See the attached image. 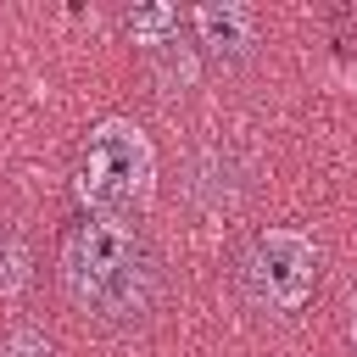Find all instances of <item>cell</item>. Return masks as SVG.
I'll list each match as a JSON object with an SVG mask.
<instances>
[{
	"label": "cell",
	"mask_w": 357,
	"mask_h": 357,
	"mask_svg": "<svg viewBox=\"0 0 357 357\" xmlns=\"http://www.w3.org/2000/svg\"><path fill=\"white\" fill-rule=\"evenodd\" d=\"M0 357H56V346H50V335H45V329L17 324V329L0 340Z\"/></svg>",
	"instance_id": "7"
},
{
	"label": "cell",
	"mask_w": 357,
	"mask_h": 357,
	"mask_svg": "<svg viewBox=\"0 0 357 357\" xmlns=\"http://www.w3.org/2000/svg\"><path fill=\"white\" fill-rule=\"evenodd\" d=\"M28 284H33V245H28L17 229L0 223V301L22 296Z\"/></svg>",
	"instance_id": "5"
},
{
	"label": "cell",
	"mask_w": 357,
	"mask_h": 357,
	"mask_svg": "<svg viewBox=\"0 0 357 357\" xmlns=\"http://www.w3.org/2000/svg\"><path fill=\"white\" fill-rule=\"evenodd\" d=\"M351 340H357V301H351Z\"/></svg>",
	"instance_id": "8"
},
{
	"label": "cell",
	"mask_w": 357,
	"mask_h": 357,
	"mask_svg": "<svg viewBox=\"0 0 357 357\" xmlns=\"http://www.w3.org/2000/svg\"><path fill=\"white\" fill-rule=\"evenodd\" d=\"M178 11L173 6H134L128 17H123V28H128V39L134 45H145V50H162V45H173L178 39Z\"/></svg>",
	"instance_id": "6"
},
{
	"label": "cell",
	"mask_w": 357,
	"mask_h": 357,
	"mask_svg": "<svg viewBox=\"0 0 357 357\" xmlns=\"http://www.w3.org/2000/svg\"><path fill=\"white\" fill-rule=\"evenodd\" d=\"M190 22H195V45L206 50L212 67H245V61L257 56L262 22H257L251 6H240V0H212V6H195Z\"/></svg>",
	"instance_id": "4"
},
{
	"label": "cell",
	"mask_w": 357,
	"mask_h": 357,
	"mask_svg": "<svg viewBox=\"0 0 357 357\" xmlns=\"http://www.w3.org/2000/svg\"><path fill=\"white\" fill-rule=\"evenodd\" d=\"M240 290L262 312H301L318 290V245L301 229H262L240 251Z\"/></svg>",
	"instance_id": "3"
},
{
	"label": "cell",
	"mask_w": 357,
	"mask_h": 357,
	"mask_svg": "<svg viewBox=\"0 0 357 357\" xmlns=\"http://www.w3.org/2000/svg\"><path fill=\"white\" fill-rule=\"evenodd\" d=\"M78 201L89 206V218H139L156 195V151L151 134L134 117H100L84 139L78 173H73Z\"/></svg>",
	"instance_id": "2"
},
{
	"label": "cell",
	"mask_w": 357,
	"mask_h": 357,
	"mask_svg": "<svg viewBox=\"0 0 357 357\" xmlns=\"http://www.w3.org/2000/svg\"><path fill=\"white\" fill-rule=\"evenodd\" d=\"M61 290L95 324H139L156 301V257L128 218H78L61 234Z\"/></svg>",
	"instance_id": "1"
}]
</instances>
